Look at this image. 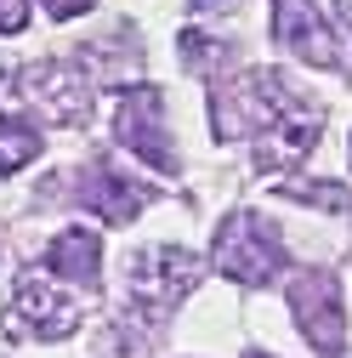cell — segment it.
Wrapping results in <instances>:
<instances>
[{
	"mask_svg": "<svg viewBox=\"0 0 352 358\" xmlns=\"http://www.w3.org/2000/svg\"><path fill=\"white\" fill-rule=\"evenodd\" d=\"M295 92L273 69H239L210 85V131L216 143H261L295 114Z\"/></svg>",
	"mask_w": 352,
	"mask_h": 358,
	"instance_id": "1",
	"label": "cell"
},
{
	"mask_svg": "<svg viewBox=\"0 0 352 358\" xmlns=\"http://www.w3.org/2000/svg\"><path fill=\"white\" fill-rule=\"evenodd\" d=\"M199 285V256L182 245H142L125 262V307L137 330H159Z\"/></svg>",
	"mask_w": 352,
	"mask_h": 358,
	"instance_id": "2",
	"label": "cell"
},
{
	"mask_svg": "<svg viewBox=\"0 0 352 358\" xmlns=\"http://www.w3.org/2000/svg\"><path fill=\"white\" fill-rule=\"evenodd\" d=\"M216 273L244 290H267L284 273V234L261 210L222 216V228H216Z\"/></svg>",
	"mask_w": 352,
	"mask_h": 358,
	"instance_id": "3",
	"label": "cell"
},
{
	"mask_svg": "<svg viewBox=\"0 0 352 358\" xmlns=\"http://www.w3.org/2000/svg\"><path fill=\"white\" fill-rule=\"evenodd\" d=\"M0 330H6L12 341H63L80 330V301L68 290L52 285V273H17L12 285V301L6 313H0Z\"/></svg>",
	"mask_w": 352,
	"mask_h": 358,
	"instance_id": "4",
	"label": "cell"
},
{
	"mask_svg": "<svg viewBox=\"0 0 352 358\" xmlns=\"http://www.w3.org/2000/svg\"><path fill=\"white\" fill-rule=\"evenodd\" d=\"M290 313H295L301 336L313 341V352L335 358V352L346 347V307H341V285H335V273H324V267H307V273H295V285H290Z\"/></svg>",
	"mask_w": 352,
	"mask_h": 358,
	"instance_id": "5",
	"label": "cell"
},
{
	"mask_svg": "<svg viewBox=\"0 0 352 358\" xmlns=\"http://www.w3.org/2000/svg\"><path fill=\"white\" fill-rule=\"evenodd\" d=\"M114 131H119V143L125 154H137L142 165L154 171H182V159H176V143H170V131H165V97L154 92V85H137V92H125L119 108H114Z\"/></svg>",
	"mask_w": 352,
	"mask_h": 358,
	"instance_id": "6",
	"label": "cell"
},
{
	"mask_svg": "<svg viewBox=\"0 0 352 358\" xmlns=\"http://www.w3.org/2000/svg\"><path fill=\"white\" fill-rule=\"evenodd\" d=\"M17 92L57 125H85L91 120V80L80 74V63H57V57L29 63V69H17Z\"/></svg>",
	"mask_w": 352,
	"mask_h": 358,
	"instance_id": "7",
	"label": "cell"
},
{
	"mask_svg": "<svg viewBox=\"0 0 352 358\" xmlns=\"http://www.w3.org/2000/svg\"><path fill=\"white\" fill-rule=\"evenodd\" d=\"M74 199L85 210H97L103 222H114V228H125V222H137L148 210L154 188L148 182H131V176L119 165H108V159H91L85 171H74Z\"/></svg>",
	"mask_w": 352,
	"mask_h": 358,
	"instance_id": "8",
	"label": "cell"
},
{
	"mask_svg": "<svg viewBox=\"0 0 352 358\" xmlns=\"http://www.w3.org/2000/svg\"><path fill=\"white\" fill-rule=\"evenodd\" d=\"M273 40H279L290 57L313 63V69H346L335 34H330V23L318 17L313 0H273Z\"/></svg>",
	"mask_w": 352,
	"mask_h": 358,
	"instance_id": "9",
	"label": "cell"
},
{
	"mask_svg": "<svg viewBox=\"0 0 352 358\" xmlns=\"http://www.w3.org/2000/svg\"><path fill=\"white\" fill-rule=\"evenodd\" d=\"M318 137H324V108H318V103H295V114H290L279 131H267V137L256 143V165H261V171L301 165L307 154L318 148Z\"/></svg>",
	"mask_w": 352,
	"mask_h": 358,
	"instance_id": "10",
	"label": "cell"
},
{
	"mask_svg": "<svg viewBox=\"0 0 352 358\" xmlns=\"http://www.w3.org/2000/svg\"><path fill=\"white\" fill-rule=\"evenodd\" d=\"M46 267L57 279L80 285V290H97V279H103V239L85 234V228H68V234H57L46 245Z\"/></svg>",
	"mask_w": 352,
	"mask_h": 358,
	"instance_id": "11",
	"label": "cell"
},
{
	"mask_svg": "<svg viewBox=\"0 0 352 358\" xmlns=\"http://www.w3.org/2000/svg\"><path fill=\"white\" fill-rule=\"evenodd\" d=\"M40 125L29 120V114H17V108H0V176H17L34 154H40Z\"/></svg>",
	"mask_w": 352,
	"mask_h": 358,
	"instance_id": "12",
	"label": "cell"
},
{
	"mask_svg": "<svg viewBox=\"0 0 352 358\" xmlns=\"http://www.w3.org/2000/svg\"><path fill=\"white\" fill-rule=\"evenodd\" d=\"M284 199L318 205V210H346V205H352V194H346V188H335V182H295V188H284Z\"/></svg>",
	"mask_w": 352,
	"mask_h": 358,
	"instance_id": "13",
	"label": "cell"
},
{
	"mask_svg": "<svg viewBox=\"0 0 352 358\" xmlns=\"http://www.w3.org/2000/svg\"><path fill=\"white\" fill-rule=\"evenodd\" d=\"M29 17H34V6H29V0H0V34L29 29Z\"/></svg>",
	"mask_w": 352,
	"mask_h": 358,
	"instance_id": "14",
	"label": "cell"
},
{
	"mask_svg": "<svg viewBox=\"0 0 352 358\" xmlns=\"http://www.w3.org/2000/svg\"><path fill=\"white\" fill-rule=\"evenodd\" d=\"M97 0H40V12L46 17H57V23H68V17H80V12H91Z\"/></svg>",
	"mask_w": 352,
	"mask_h": 358,
	"instance_id": "15",
	"label": "cell"
},
{
	"mask_svg": "<svg viewBox=\"0 0 352 358\" xmlns=\"http://www.w3.org/2000/svg\"><path fill=\"white\" fill-rule=\"evenodd\" d=\"M335 23H341V34H346V46H352V0H335Z\"/></svg>",
	"mask_w": 352,
	"mask_h": 358,
	"instance_id": "16",
	"label": "cell"
},
{
	"mask_svg": "<svg viewBox=\"0 0 352 358\" xmlns=\"http://www.w3.org/2000/svg\"><path fill=\"white\" fill-rule=\"evenodd\" d=\"M188 6H193V12H199V17H205V12H210V6H228V0H188Z\"/></svg>",
	"mask_w": 352,
	"mask_h": 358,
	"instance_id": "17",
	"label": "cell"
},
{
	"mask_svg": "<svg viewBox=\"0 0 352 358\" xmlns=\"http://www.w3.org/2000/svg\"><path fill=\"white\" fill-rule=\"evenodd\" d=\"M244 358H273V352H256V347H250V352H244Z\"/></svg>",
	"mask_w": 352,
	"mask_h": 358,
	"instance_id": "18",
	"label": "cell"
},
{
	"mask_svg": "<svg viewBox=\"0 0 352 358\" xmlns=\"http://www.w3.org/2000/svg\"><path fill=\"white\" fill-rule=\"evenodd\" d=\"M346 154H352V143H346Z\"/></svg>",
	"mask_w": 352,
	"mask_h": 358,
	"instance_id": "19",
	"label": "cell"
}]
</instances>
